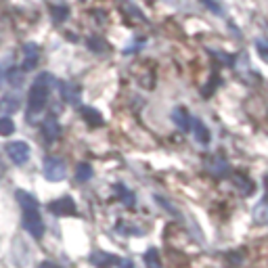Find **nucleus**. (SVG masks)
<instances>
[{
    "instance_id": "f257e3e1",
    "label": "nucleus",
    "mask_w": 268,
    "mask_h": 268,
    "mask_svg": "<svg viewBox=\"0 0 268 268\" xmlns=\"http://www.w3.org/2000/svg\"><path fill=\"white\" fill-rule=\"evenodd\" d=\"M52 82H55V78H52L48 71H44V74H40L38 78H36V82L29 88V97H27V111H29V115H38L46 107Z\"/></svg>"
},
{
    "instance_id": "f03ea898",
    "label": "nucleus",
    "mask_w": 268,
    "mask_h": 268,
    "mask_svg": "<svg viewBox=\"0 0 268 268\" xmlns=\"http://www.w3.org/2000/svg\"><path fill=\"white\" fill-rule=\"evenodd\" d=\"M42 174H44L46 181L59 183V181H63L65 174H67V166H65L63 159H59V157H46L44 159V166H42Z\"/></svg>"
},
{
    "instance_id": "7ed1b4c3",
    "label": "nucleus",
    "mask_w": 268,
    "mask_h": 268,
    "mask_svg": "<svg viewBox=\"0 0 268 268\" xmlns=\"http://www.w3.org/2000/svg\"><path fill=\"white\" fill-rule=\"evenodd\" d=\"M23 226H25V230L32 235V237H36V239H40L42 235H44V222H42V218H40V214H38V210H27V212H23Z\"/></svg>"
},
{
    "instance_id": "20e7f679",
    "label": "nucleus",
    "mask_w": 268,
    "mask_h": 268,
    "mask_svg": "<svg viewBox=\"0 0 268 268\" xmlns=\"http://www.w3.org/2000/svg\"><path fill=\"white\" fill-rule=\"evenodd\" d=\"M7 155L11 157L13 164L21 166V164H25L29 159V145L23 142V140H13V142L7 145Z\"/></svg>"
},
{
    "instance_id": "39448f33",
    "label": "nucleus",
    "mask_w": 268,
    "mask_h": 268,
    "mask_svg": "<svg viewBox=\"0 0 268 268\" xmlns=\"http://www.w3.org/2000/svg\"><path fill=\"white\" fill-rule=\"evenodd\" d=\"M48 212L55 214L59 218H65V216H74L76 214V201L71 197H61V199H55L52 203H48Z\"/></svg>"
},
{
    "instance_id": "423d86ee",
    "label": "nucleus",
    "mask_w": 268,
    "mask_h": 268,
    "mask_svg": "<svg viewBox=\"0 0 268 268\" xmlns=\"http://www.w3.org/2000/svg\"><path fill=\"white\" fill-rule=\"evenodd\" d=\"M61 134V126H59V120L55 115H48L44 122H42V136L48 140V142H55Z\"/></svg>"
},
{
    "instance_id": "0eeeda50",
    "label": "nucleus",
    "mask_w": 268,
    "mask_h": 268,
    "mask_svg": "<svg viewBox=\"0 0 268 268\" xmlns=\"http://www.w3.org/2000/svg\"><path fill=\"white\" fill-rule=\"evenodd\" d=\"M61 97L69 105H78L80 97H82V91H80V86L76 82H61Z\"/></svg>"
},
{
    "instance_id": "6e6552de",
    "label": "nucleus",
    "mask_w": 268,
    "mask_h": 268,
    "mask_svg": "<svg viewBox=\"0 0 268 268\" xmlns=\"http://www.w3.org/2000/svg\"><path fill=\"white\" fill-rule=\"evenodd\" d=\"M38 59H40V48H38V44H34V42H29V44H25L23 46V71H29V69H34V65L38 63Z\"/></svg>"
},
{
    "instance_id": "1a4fd4ad",
    "label": "nucleus",
    "mask_w": 268,
    "mask_h": 268,
    "mask_svg": "<svg viewBox=\"0 0 268 268\" xmlns=\"http://www.w3.org/2000/svg\"><path fill=\"white\" fill-rule=\"evenodd\" d=\"M91 264L93 266H97V268H111V266H115V264H120V260L115 258V256H111V254H107V252H95L93 256H91Z\"/></svg>"
},
{
    "instance_id": "9d476101",
    "label": "nucleus",
    "mask_w": 268,
    "mask_h": 268,
    "mask_svg": "<svg viewBox=\"0 0 268 268\" xmlns=\"http://www.w3.org/2000/svg\"><path fill=\"white\" fill-rule=\"evenodd\" d=\"M172 120H174V124H176V126L181 128L183 132H189V130H191L193 120H191V115H189V111L185 109V107H176V109L172 111Z\"/></svg>"
},
{
    "instance_id": "9b49d317",
    "label": "nucleus",
    "mask_w": 268,
    "mask_h": 268,
    "mask_svg": "<svg viewBox=\"0 0 268 268\" xmlns=\"http://www.w3.org/2000/svg\"><path fill=\"white\" fill-rule=\"evenodd\" d=\"M80 115H82V120L88 124V126H93V128H97V126H103V115H101V111H97L95 107H82L80 109Z\"/></svg>"
},
{
    "instance_id": "f8f14e48",
    "label": "nucleus",
    "mask_w": 268,
    "mask_h": 268,
    "mask_svg": "<svg viewBox=\"0 0 268 268\" xmlns=\"http://www.w3.org/2000/svg\"><path fill=\"white\" fill-rule=\"evenodd\" d=\"M15 199H17V203L21 205V212H27V210H38V201H36L27 191H15Z\"/></svg>"
},
{
    "instance_id": "ddd939ff",
    "label": "nucleus",
    "mask_w": 268,
    "mask_h": 268,
    "mask_svg": "<svg viewBox=\"0 0 268 268\" xmlns=\"http://www.w3.org/2000/svg\"><path fill=\"white\" fill-rule=\"evenodd\" d=\"M191 128H193L195 138H197V140L201 142V145H207V142H210V130L205 128V124H203L201 120H193Z\"/></svg>"
},
{
    "instance_id": "4468645a",
    "label": "nucleus",
    "mask_w": 268,
    "mask_h": 268,
    "mask_svg": "<svg viewBox=\"0 0 268 268\" xmlns=\"http://www.w3.org/2000/svg\"><path fill=\"white\" fill-rule=\"evenodd\" d=\"M17 109H19V99H17L15 95H7L5 99H0V111H3L5 115L15 113Z\"/></svg>"
},
{
    "instance_id": "2eb2a0df",
    "label": "nucleus",
    "mask_w": 268,
    "mask_h": 268,
    "mask_svg": "<svg viewBox=\"0 0 268 268\" xmlns=\"http://www.w3.org/2000/svg\"><path fill=\"white\" fill-rule=\"evenodd\" d=\"M93 178V168H91V164H78V168H76V181L78 183H86V181H91Z\"/></svg>"
},
{
    "instance_id": "dca6fc26",
    "label": "nucleus",
    "mask_w": 268,
    "mask_h": 268,
    "mask_svg": "<svg viewBox=\"0 0 268 268\" xmlns=\"http://www.w3.org/2000/svg\"><path fill=\"white\" fill-rule=\"evenodd\" d=\"M145 264H147V268H162L159 252H157L155 247H151V249H147V252H145Z\"/></svg>"
},
{
    "instance_id": "f3484780",
    "label": "nucleus",
    "mask_w": 268,
    "mask_h": 268,
    "mask_svg": "<svg viewBox=\"0 0 268 268\" xmlns=\"http://www.w3.org/2000/svg\"><path fill=\"white\" fill-rule=\"evenodd\" d=\"M115 191L122 195V203L126 205V207H134V203H136V199H134V193H130L124 185H117L115 187Z\"/></svg>"
},
{
    "instance_id": "a211bd4d",
    "label": "nucleus",
    "mask_w": 268,
    "mask_h": 268,
    "mask_svg": "<svg viewBox=\"0 0 268 268\" xmlns=\"http://www.w3.org/2000/svg\"><path fill=\"white\" fill-rule=\"evenodd\" d=\"M50 15H52V21H55V23H61V21L67 19L69 9H67V7H50Z\"/></svg>"
},
{
    "instance_id": "6ab92c4d",
    "label": "nucleus",
    "mask_w": 268,
    "mask_h": 268,
    "mask_svg": "<svg viewBox=\"0 0 268 268\" xmlns=\"http://www.w3.org/2000/svg\"><path fill=\"white\" fill-rule=\"evenodd\" d=\"M15 132V124L11 117H0V136H11Z\"/></svg>"
},
{
    "instance_id": "aec40b11",
    "label": "nucleus",
    "mask_w": 268,
    "mask_h": 268,
    "mask_svg": "<svg viewBox=\"0 0 268 268\" xmlns=\"http://www.w3.org/2000/svg\"><path fill=\"white\" fill-rule=\"evenodd\" d=\"M254 214H256V222H262V224H264V222H268V203H266V201H264V203H260V205L256 207V212H254Z\"/></svg>"
},
{
    "instance_id": "412c9836",
    "label": "nucleus",
    "mask_w": 268,
    "mask_h": 268,
    "mask_svg": "<svg viewBox=\"0 0 268 268\" xmlns=\"http://www.w3.org/2000/svg\"><path fill=\"white\" fill-rule=\"evenodd\" d=\"M9 82H11L13 86H21L23 74H21V71H17V69H11V71H9Z\"/></svg>"
},
{
    "instance_id": "4be33fe9",
    "label": "nucleus",
    "mask_w": 268,
    "mask_h": 268,
    "mask_svg": "<svg viewBox=\"0 0 268 268\" xmlns=\"http://www.w3.org/2000/svg\"><path fill=\"white\" fill-rule=\"evenodd\" d=\"M88 46H91L95 52H101V50H105V48H107L105 40H101V38H88Z\"/></svg>"
},
{
    "instance_id": "5701e85b",
    "label": "nucleus",
    "mask_w": 268,
    "mask_h": 268,
    "mask_svg": "<svg viewBox=\"0 0 268 268\" xmlns=\"http://www.w3.org/2000/svg\"><path fill=\"white\" fill-rule=\"evenodd\" d=\"M249 181H247V178H241V176H235V185L239 187V189H243L245 193H252L254 191V185H247Z\"/></svg>"
},
{
    "instance_id": "b1692460",
    "label": "nucleus",
    "mask_w": 268,
    "mask_h": 268,
    "mask_svg": "<svg viewBox=\"0 0 268 268\" xmlns=\"http://www.w3.org/2000/svg\"><path fill=\"white\" fill-rule=\"evenodd\" d=\"M256 46H258V52L264 57V61H268V44H264V42H260V40H258V44H256Z\"/></svg>"
},
{
    "instance_id": "393cba45",
    "label": "nucleus",
    "mask_w": 268,
    "mask_h": 268,
    "mask_svg": "<svg viewBox=\"0 0 268 268\" xmlns=\"http://www.w3.org/2000/svg\"><path fill=\"white\" fill-rule=\"evenodd\" d=\"M117 268H134V264H132L130 260H120V264H117Z\"/></svg>"
},
{
    "instance_id": "a878e982",
    "label": "nucleus",
    "mask_w": 268,
    "mask_h": 268,
    "mask_svg": "<svg viewBox=\"0 0 268 268\" xmlns=\"http://www.w3.org/2000/svg\"><path fill=\"white\" fill-rule=\"evenodd\" d=\"M38 268H61V266H57L55 262H42Z\"/></svg>"
}]
</instances>
